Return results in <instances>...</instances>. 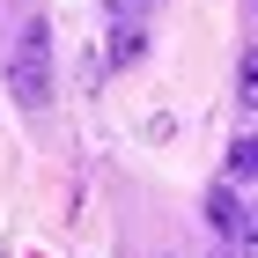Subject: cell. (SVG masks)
<instances>
[{"instance_id": "obj_7", "label": "cell", "mask_w": 258, "mask_h": 258, "mask_svg": "<svg viewBox=\"0 0 258 258\" xmlns=\"http://www.w3.org/2000/svg\"><path fill=\"white\" fill-rule=\"evenodd\" d=\"M243 103H258V52L243 59Z\"/></svg>"}, {"instance_id": "obj_6", "label": "cell", "mask_w": 258, "mask_h": 258, "mask_svg": "<svg viewBox=\"0 0 258 258\" xmlns=\"http://www.w3.org/2000/svg\"><path fill=\"white\" fill-rule=\"evenodd\" d=\"M236 243H243V251H251V258H258V221H251V214H243V221H236Z\"/></svg>"}, {"instance_id": "obj_3", "label": "cell", "mask_w": 258, "mask_h": 258, "mask_svg": "<svg viewBox=\"0 0 258 258\" xmlns=\"http://www.w3.org/2000/svg\"><path fill=\"white\" fill-rule=\"evenodd\" d=\"M140 52H148V37H140V22H118V37H111V59H118V67H133Z\"/></svg>"}, {"instance_id": "obj_4", "label": "cell", "mask_w": 258, "mask_h": 258, "mask_svg": "<svg viewBox=\"0 0 258 258\" xmlns=\"http://www.w3.org/2000/svg\"><path fill=\"white\" fill-rule=\"evenodd\" d=\"M243 177H258V140H236L229 148V184H243Z\"/></svg>"}, {"instance_id": "obj_2", "label": "cell", "mask_w": 258, "mask_h": 258, "mask_svg": "<svg viewBox=\"0 0 258 258\" xmlns=\"http://www.w3.org/2000/svg\"><path fill=\"white\" fill-rule=\"evenodd\" d=\"M207 221H214L221 236H236V221H243V207H236V192H229V184H214V192H207Z\"/></svg>"}, {"instance_id": "obj_9", "label": "cell", "mask_w": 258, "mask_h": 258, "mask_svg": "<svg viewBox=\"0 0 258 258\" xmlns=\"http://www.w3.org/2000/svg\"><path fill=\"white\" fill-rule=\"evenodd\" d=\"M0 258H8V251H0Z\"/></svg>"}, {"instance_id": "obj_1", "label": "cell", "mask_w": 258, "mask_h": 258, "mask_svg": "<svg viewBox=\"0 0 258 258\" xmlns=\"http://www.w3.org/2000/svg\"><path fill=\"white\" fill-rule=\"evenodd\" d=\"M8 89H15L22 111H44L52 103V22H22L15 59H8Z\"/></svg>"}, {"instance_id": "obj_8", "label": "cell", "mask_w": 258, "mask_h": 258, "mask_svg": "<svg viewBox=\"0 0 258 258\" xmlns=\"http://www.w3.org/2000/svg\"><path fill=\"white\" fill-rule=\"evenodd\" d=\"M214 258H229V251H214Z\"/></svg>"}, {"instance_id": "obj_5", "label": "cell", "mask_w": 258, "mask_h": 258, "mask_svg": "<svg viewBox=\"0 0 258 258\" xmlns=\"http://www.w3.org/2000/svg\"><path fill=\"white\" fill-rule=\"evenodd\" d=\"M103 8H111L118 22H140V15H148V0H103Z\"/></svg>"}]
</instances>
